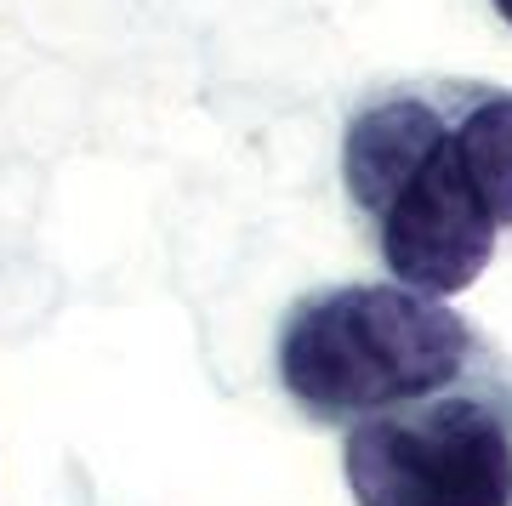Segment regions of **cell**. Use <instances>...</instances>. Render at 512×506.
I'll use <instances>...</instances> for the list:
<instances>
[{
	"label": "cell",
	"instance_id": "1",
	"mask_svg": "<svg viewBox=\"0 0 512 506\" xmlns=\"http://www.w3.org/2000/svg\"><path fill=\"white\" fill-rule=\"evenodd\" d=\"M467 325L416 290L353 285L313 296L291 313L279 342V376L313 416H387L456 381Z\"/></svg>",
	"mask_w": 512,
	"mask_h": 506
},
{
	"label": "cell",
	"instance_id": "2",
	"mask_svg": "<svg viewBox=\"0 0 512 506\" xmlns=\"http://www.w3.org/2000/svg\"><path fill=\"white\" fill-rule=\"evenodd\" d=\"M342 472L359 506H507V421L473 398L387 410L348 433Z\"/></svg>",
	"mask_w": 512,
	"mask_h": 506
},
{
	"label": "cell",
	"instance_id": "3",
	"mask_svg": "<svg viewBox=\"0 0 512 506\" xmlns=\"http://www.w3.org/2000/svg\"><path fill=\"white\" fill-rule=\"evenodd\" d=\"M495 228L501 222L490 217V205L467 182L456 131H450V143L421 165V177L382 217V262L404 290L444 302L484 273L495 251Z\"/></svg>",
	"mask_w": 512,
	"mask_h": 506
},
{
	"label": "cell",
	"instance_id": "4",
	"mask_svg": "<svg viewBox=\"0 0 512 506\" xmlns=\"http://www.w3.org/2000/svg\"><path fill=\"white\" fill-rule=\"evenodd\" d=\"M444 143H450V131L427 103H416V97L382 103L353 120L348 143H342V182L370 217H387Z\"/></svg>",
	"mask_w": 512,
	"mask_h": 506
},
{
	"label": "cell",
	"instance_id": "5",
	"mask_svg": "<svg viewBox=\"0 0 512 506\" xmlns=\"http://www.w3.org/2000/svg\"><path fill=\"white\" fill-rule=\"evenodd\" d=\"M456 154L478 199L490 205V217L512 228V97H490L461 120Z\"/></svg>",
	"mask_w": 512,
	"mask_h": 506
},
{
	"label": "cell",
	"instance_id": "6",
	"mask_svg": "<svg viewBox=\"0 0 512 506\" xmlns=\"http://www.w3.org/2000/svg\"><path fill=\"white\" fill-rule=\"evenodd\" d=\"M495 12H501V18L512 23V0H495Z\"/></svg>",
	"mask_w": 512,
	"mask_h": 506
}]
</instances>
